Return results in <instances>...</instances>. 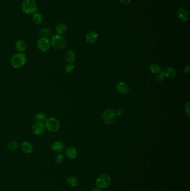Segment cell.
<instances>
[{
  "label": "cell",
  "instance_id": "cell-1",
  "mask_svg": "<svg viewBox=\"0 0 190 191\" xmlns=\"http://www.w3.org/2000/svg\"><path fill=\"white\" fill-rule=\"evenodd\" d=\"M51 44L55 50H61L65 48L67 42L66 38L63 35L56 34L52 36L51 40Z\"/></svg>",
  "mask_w": 190,
  "mask_h": 191
},
{
  "label": "cell",
  "instance_id": "cell-2",
  "mask_svg": "<svg viewBox=\"0 0 190 191\" xmlns=\"http://www.w3.org/2000/svg\"><path fill=\"white\" fill-rule=\"evenodd\" d=\"M37 4L35 0H24L21 3L22 11L26 15H34L37 13Z\"/></svg>",
  "mask_w": 190,
  "mask_h": 191
},
{
  "label": "cell",
  "instance_id": "cell-3",
  "mask_svg": "<svg viewBox=\"0 0 190 191\" xmlns=\"http://www.w3.org/2000/svg\"><path fill=\"white\" fill-rule=\"evenodd\" d=\"M27 57L24 53H18L13 55L11 59V64L13 68L18 69L26 64Z\"/></svg>",
  "mask_w": 190,
  "mask_h": 191
},
{
  "label": "cell",
  "instance_id": "cell-4",
  "mask_svg": "<svg viewBox=\"0 0 190 191\" xmlns=\"http://www.w3.org/2000/svg\"><path fill=\"white\" fill-rule=\"evenodd\" d=\"M45 127L51 133H56L60 128L59 121L54 117L47 118L44 122Z\"/></svg>",
  "mask_w": 190,
  "mask_h": 191
},
{
  "label": "cell",
  "instance_id": "cell-5",
  "mask_svg": "<svg viewBox=\"0 0 190 191\" xmlns=\"http://www.w3.org/2000/svg\"><path fill=\"white\" fill-rule=\"evenodd\" d=\"M111 178L110 175L103 174L100 175L96 179L95 182L96 187L100 189L108 188L111 183Z\"/></svg>",
  "mask_w": 190,
  "mask_h": 191
},
{
  "label": "cell",
  "instance_id": "cell-6",
  "mask_svg": "<svg viewBox=\"0 0 190 191\" xmlns=\"http://www.w3.org/2000/svg\"><path fill=\"white\" fill-rule=\"evenodd\" d=\"M37 46L42 52H46L51 47V40L47 37H41L37 41Z\"/></svg>",
  "mask_w": 190,
  "mask_h": 191
},
{
  "label": "cell",
  "instance_id": "cell-7",
  "mask_svg": "<svg viewBox=\"0 0 190 191\" xmlns=\"http://www.w3.org/2000/svg\"><path fill=\"white\" fill-rule=\"evenodd\" d=\"M116 116L115 112L112 109L105 110L102 115V120L105 124L112 123L115 120Z\"/></svg>",
  "mask_w": 190,
  "mask_h": 191
},
{
  "label": "cell",
  "instance_id": "cell-8",
  "mask_svg": "<svg viewBox=\"0 0 190 191\" xmlns=\"http://www.w3.org/2000/svg\"><path fill=\"white\" fill-rule=\"evenodd\" d=\"M44 123L41 122H37L34 123L32 127V131L35 135H40L45 131Z\"/></svg>",
  "mask_w": 190,
  "mask_h": 191
},
{
  "label": "cell",
  "instance_id": "cell-9",
  "mask_svg": "<svg viewBox=\"0 0 190 191\" xmlns=\"http://www.w3.org/2000/svg\"><path fill=\"white\" fill-rule=\"evenodd\" d=\"M20 150L22 153L29 154L33 152L34 146L30 142L25 141L21 143L20 145Z\"/></svg>",
  "mask_w": 190,
  "mask_h": 191
},
{
  "label": "cell",
  "instance_id": "cell-10",
  "mask_svg": "<svg viewBox=\"0 0 190 191\" xmlns=\"http://www.w3.org/2000/svg\"><path fill=\"white\" fill-rule=\"evenodd\" d=\"M65 155L69 159H74L77 157L78 152L76 148L73 146H68L65 150Z\"/></svg>",
  "mask_w": 190,
  "mask_h": 191
},
{
  "label": "cell",
  "instance_id": "cell-11",
  "mask_svg": "<svg viewBox=\"0 0 190 191\" xmlns=\"http://www.w3.org/2000/svg\"><path fill=\"white\" fill-rule=\"evenodd\" d=\"M177 16L180 21L184 23L188 22L190 19L188 11L183 8H179L177 10Z\"/></svg>",
  "mask_w": 190,
  "mask_h": 191
},
{
  "label": "cell",
  "instance_id": "cell-12",
  "mask_svg": "<svg viewBox=\"0 0 190 191\" xmlns=\"http://www.w3.org/2000/svg\"><path fill=\"white\" fill-rule=\"evenodd\" d=\"M51 149L52 151L55 153H60L63 152L64 148L65 145L63 142L60 141H55L51 144Z\"/></svg>",
  "mask_w": 190,
  "mask_h": 191
},
{
  "label": "cell",
  "instance_id": "cell-13",
  "mask_svg": "<svg viewBox=\"0 0 190 191\" xmlns=\"http://www.w3.org/2000/svg\"><path fill=\"white\" fill-rule=\"evenodd\" d=\"M116 89L121 94H126L129 91V86L123 82H119L116 85Z\"/></svg>",
  "mask_w": 190,
  "mask_h": 191
},
{
  "label": "cell",
  "instance_id": "cell-14",
  "mask_svg": "<svg viewBox=\"0 0 190 191\" xmlns=\"http://www.w3.org/2000/svg\"><path fill=\"white\" fill-rule=\"evenodd\" d=\"M27 45L26 42L22 39L18 40L15 43V48L20 53H23L26 50Z\"/></svg>",
  "mask_w": 190,
  "mask_h": 191
},
{
  "label": "cell",
  "instance_id": "cell-15",
  "mask_svg": "<svg viewBox=\"0 0 190 191\" xmlns=\"http://www.w3.org/2000/svg\"><path fill=\"white\" fill-rule=\"evenodd\" d=\"M162 72L164 74L165 77H167L170 78H173L176 76L177 73L174 68L171 67H168L164 69V70L162 71Z\"/></svg>",
  "mask_w": 190,
  "mask_h": 191
},
{
  "label": "cell",
  "instance_id": "cell-16",
  "mask_svg": "<svg viewBox=\"0 0 190 191\" xmlns=\"http://www.w3.org/2000/svg\"><path fill=\"white\" fill-rule=\"evenodd\" d=\"M98 35L96 33V32L94 31H90V32L88 33V34H86V42L93 44L96 42V40L98 39Z\"/></svg>",
  "mask_w": 190,
  "mask_h": 191
},
{
  "label": "cell",
  "instance_id": "cell-17",
  "mask_svg": "<svg viewBox=\"0 0 190 191\" xmlns=\"http://www.w3.org/2000/svg\"><path fill=\"white\" fill-rule=\"evenodd\" d=\"M65 57L66 60L68 62V63H74L76 60V53L73 50H68L65 53Z\"/></svg>",
  "mask_w": 190,
  "mask_h": 191
},
{
  "label": "cell",
  "instance_id": "cell-18",
  "mask_svg": "<svg viewBox=\"0 0 190 191\" xmlns=\"http://www.w3.org/2000/svg\"><path fill=\"white\" fill-rule=\"evenodd\" d=\"M32 21L37 25H40L44 21V18L41 13H36L33 15Z\"/></svg>",
  "mask_w": 190,
  "mask_h": 191
},
{
  "label": "cell",
  "instance_id": "cell-19",
  "mask_svg": "<svg viewBox=\"0 0 190 191\" xmlns=\"http://www.w3.org/2000/svg\"><path fill=\"white\" fill-rule=\"evenodd\" d=\"M67 183L69 186L75 187L78 185L79 179L74 175H71L67 178Z\"/></svg>",
  "mask_w": 190,
  "mask_h": 191
},
{
  "label": "cell",
  "instance_id": "cell-20",
  "mask_svg": "<svg viewBox=\"0 0 190 191\" xmlns=\"http://www.w3.org/2000/svg\"><path fill=\"white\" fill-rule=\"evenodd\" d=\"M68 30V27L64 24H59L56 28V31L57 34L63 35L65 34Z\"/></svg>",
  "mask_w": 190,
  "mask_h": 191
},
{
  "label": "cell",
  "instance_id": "cell-21",
  "mask_svg": "<svg viewBox=\"0 0 190 191\" xmlns=\"http://www.w3.org/2000/svg\"><path fill=\"white\" fill-rule=\"evenodd\" d=\"M46 118H47L46 115L45 114V113L42 111H40L39 113H37V115L35 116V119L37 122L44 123L45 121L46 120Z\"/></svg>",
  "mask_w": 190,
  "mask_h": 191
},
{
  "label": "cell",
  "instance_id": "cell-22",
  "mask_svg": "<svg viewBox=\"0 0 190 191\" xmlns=\"http://www.w3.org/2000/svg\"><path fill=\"white\" fill-rule=\"evenodd\" d=\"M149 70L152 73L158 74L161 72V69L160 67L157 64H152L149 67Z\"/></svg>",
  "mask_w": 190,
  "mask_h": 191
},
{
  "label": "cell",
  "instance_id": "cell-23",
  "mask_svg": "<svg viewBox=\"0 0 190 191\" xmlns=\"http://www.w3.org/2000/svg\"><path fill=\"white\" fill-rule=\"evenodd\" d=\"M8 149L11 151H15L18 149V143L15 140H12L8 143L7 145Z\"/></svg>",
  "mask_w": 190,
  "mask_h": 191
},
{
  "label": "cell",
  "instance_id": "cell-24",
  "mask_svg": "<svg viewBox=\"0 0 190 191\" xmlns=\"http://www.w3.org/2000/svg\"><path fill=\"white\" fill-rule=\"evenodd\" d=\"M40 34L42 35V37L48 38L50 35H51L52 32H51V30L49 29L44 28L40 30Z\"/></svg>",
  "mask_w": 190,
  "mask_h": 191
},
{
  "label": "cell",
  "instance_id": "cell-25",
  "mask_svg": "<svg viewBox=\"0 0 190 191\" xmlns=\"http://www.w3.org/2000/svg\"><path fill=\"white\" fill-rule=\"evenodd\" d=\"M64 159V157L63 154H58L55 156L54 160L56 163L57 164H60L61 163H62Z\"/></svg>",
  "mask_w": 190,
  "mask_h": 191
},
{
  "label": "cell",
  "instance_id": "cell-26",
  "mask_svg": "<svg viewBox=\"0 0 190 191\" xmlns=\"http://www.w3.org/2000/svg\"><path fill=\"white\" fill-rule=\"evenodd\" d=\"M65 71L67 73H71L73 72L74 69V66L72 63H68L66 64L64 67Z\"/></svg>",
  "mask_w": 190,
  "mask_h": 191
},
{
  "label": "cell",
  "instance_id": "cell-27",
  "mask_svg": "<svg viewBox=\"0 0 190 191\" xmlns=\"http://www.w3.org/2000/svg\"><path fill=\"white\" fill-rule=\"evenodd\" d=\"M164 77H165V76H164V74H163V73L161 72V73H158V74L156 76V77H155V81L157 82V83H161L163 81V80L164 79Z\"/></svg>",
  "mask_w": 190,
  "mask_h": 191
},
{
  "label": "cell",
  "instance_id": "cell-28",
  "mask_svg": "<svg viewBox=\"0 0 190 191\" xmlns=\"http://www.w3.org/2000/svg\"><path fill=\"white\" fill-rule=\"evenodd\" d=\"M190 103L188 102L185 106V113H186V115L188 116H190Z\"/></svg>",
  "mask_w": 190,
  "mask_h": 191
},
{
  "label": "cell",
  "instance_id": "cell-29",
  "mask_svg": "<svg viewBox=\"0 0 190 191\" xmlns=\"http://www.w3.org/2000/svg\"><path fill=\"white\" fill-rule=\"evenodd\" d=\"M124 110L123 108H118L117 110H116L115 114H117L118 116H120L122 115L124 113Z\"/></svg>",
  "mask_w": 190,
  "mask_h": 191
},
{
  "label": "cell",
  "instance_id": "cell-30",
  "mask_svg": "<svg viewBox=\"0 0 190 191\" xmlns=\"http://www.w3.org/2000/svg\"><path fill=\"white\" fill-rule=\"evenodd\" d=\"M132 0H120V2L122 3L123 5H128L131 2Z\"/></svg>",
  "mask_w": 190,
  "mask_h": 191
},
{
  "label": "cell",
  "instance_id": "cell-31",
  "mask_svg": "<svg viewBox=\"0 0 190 191\" xmlns=\"http://www.w3.org/2000/svg\"><path fill=\"white\" fill-rule=\"evenodd\" d=\"M184 71H185L186 73H190V65L185 66V68H184Z\"/></svg>",
  "mask_w": 190,
  "mask_h": 191
},
{
  "label": "cell",
  "instance_id": "cell-32",
  "mask_svg": "<svg viewBox=\"0 0 190 191\" xmlns=\"http://www.w3.org/2000/svg\"><path fill=\"white\" fill-rule=\"evenodd\" d=\"M92 191H100V189L98 188V187H96V188H94Z\"/></svg>",
  "mask_w": 190,
  "mask_h": 191
}]
</instances>
